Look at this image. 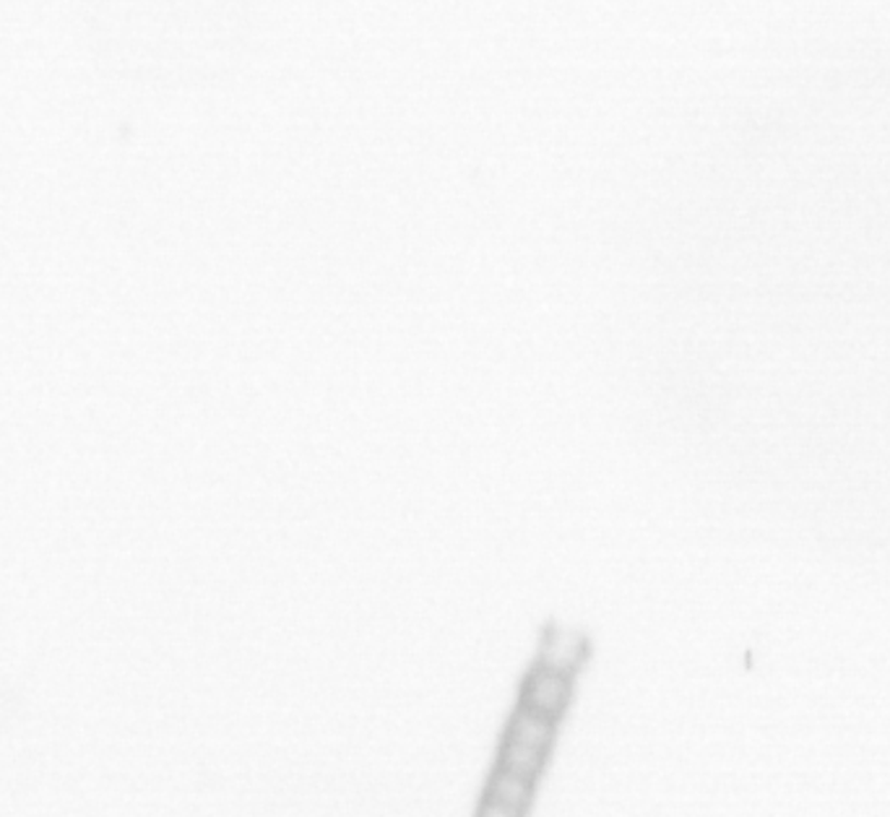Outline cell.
Segmentation results:
<instances>
[{
	"instance_id": "1",
	"label": "cell",
	"mask_w": 890,
	"mask_h": 817,
	"mask_svg": "<svg viewBox=\"0 0 890 817\" xmlns=\"http://www.w3.org/2000/svg\"><path fill=\"white\" fill-rule=\"evenodd\" d=\"M573 693V677H565V674H557L552 670H544V666L534 664L531 672L526 674L524 687H521V706L529 708V711L548 716V719L557 721L560 716L568 708Z\"/></svg>"
},
{
	"instance_id": "2",
	"label": "cell",
	"mask_w": 890,
	"mask_h": 817,
	"mask_svg": "<svg viewBox=\"0 0 890 817\" xmlns=\"http://www.w3.org/2000/svg\"><path fill=\"white\" fill-rule=\"evenodd\" d=\"M555 726L557 721L548 719V716L529 711V708L518 706L514 716H510L508 729H505V740L518 742V745H526L531 749H539V753L548 755V749L552 747V740H555Z\"/></svg>"
},
{
	"instance_id": "3",
	"label": "cell",
	"mask_w": 890,
	"mask_h": 817,
	"mask_svg": "<svg viewBox=\"0 0 890 817\" xmlns=\"http://www.w3.org/2000/svg\"><path fill=\"white\" fill-rule=\"evenodd\" d=\"M544 670H552L565 677H573L584 664V640H576L573 633H555L550 644L542 646V657L537 661Z\"/></svg>"
},
{
	"instance_id": "4",
	"label": "cell",
	"mask_w": 890,
	"mask_h": 817,
	"mask_svg": "<svg viewBox=\"0 0 890 817\" xmlns=\"http://www.w3.org/2000/svg\"><path fill=\"white\" fill-rule=\"evenodd\" d=\"M484 796L501 802V805L514 807L518 813H526L531 805V796H534V781H526L521 776L495 768V773L488 781V794Z\"/></svg>"
},
{
	"instance_id": "5",
	"label": "cell",
	"mask_w": 890,
	"mask_h": 817,
	"mask_svg": "<svg viewBox=\"0 0 890 817\" xmlns=\"http://www.w3.org/2000/svg\"><path fill=\"white\" fill-rule=\"evenodd\" d=\"M544 758H548V755L539 753V749L505 740L501 747V758H497V768L521 776L526 781H537L544 771Z\"/></svg>"
},
{
	"instance_id": "6",
	"label": "cell",
	"mask_w": 890,
	"mask_h": 817,
	"mask_svg": "<svg viewBox=\"0 0 890 817\" xmlns=\"http://www.w3.org/2000/svg\"><path fill=\"white\" fill-rule=\"evenodd\" d=\"M477 817H524V813H518V809H514V807L501 805V802L488 800V796H484V802H482V807H480V813H477Z\"/></svg>"
}]
</instances>
